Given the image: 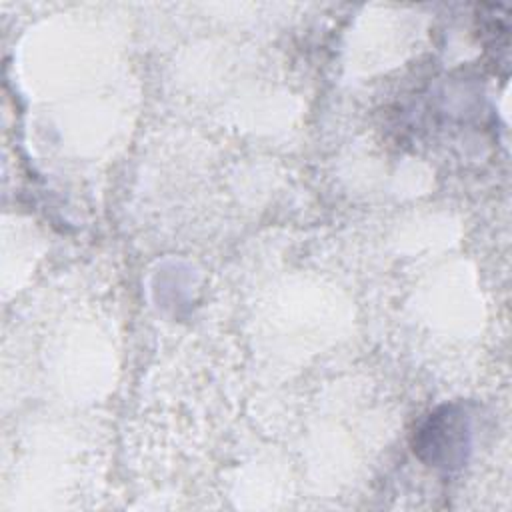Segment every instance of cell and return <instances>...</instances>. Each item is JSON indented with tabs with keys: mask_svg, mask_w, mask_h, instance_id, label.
<instances>
[{
	"mask_svg": "<svg viewBox=\"0 0 512 512\" xmlns=\"http://www.w3.org/2000/svg\"><path fill=\"white\" fill-rule=\"evenodd\" d=\"M464 422L452 408L434 414L418 434V452L434 466H452L464 454Z\"/></svg>",
	"mask_w": 512,
	"mask_h": 512,
	"instance_id": "6da1fadb",
	"label": "cell"
}]
</instances>
